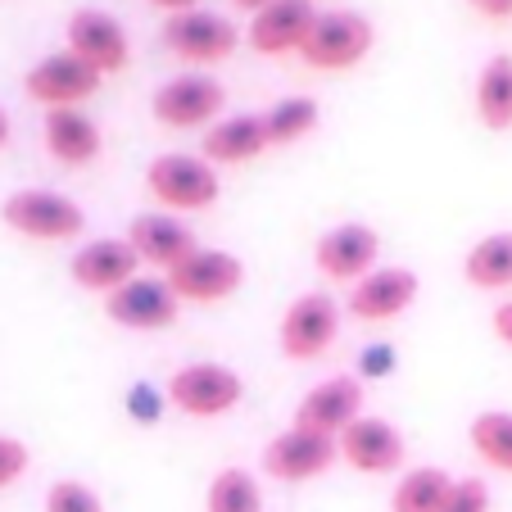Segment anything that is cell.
<instances>
[{
  "label": "cell",
  "mask_w": 512,
  "mask_h": 512,
  "mask_svg": "<svg viewBox=\"0 0 512 512\" xmlns=\"http://www.w3.org/2000/svg\"><path fill=\"white\" fill-rule=\"evenodd\" d=\"M372 41H377V28L358 10H318L300 59L318 73H349L372 55Z\"/></svg>",
  "instance_id": "obj_1"
},
{
  "label": "cell",
  "mask_w": 512,
  "mask_h": 512,
  "mask_svg": "<svg viewBox=\"0 0 512 512\" xmlns=\"http://www.w3.org/2000/svg\"><path fill=\"white\" fill-rule=\"evenodd\" d=\"M0 223L10 232L28 236V241H73L87 232V213L78 200H68L59 191H41V186H23V191L5 195L0 204Z\"/></svg>",
  "instance_id": "obj_2"
},
{
  "label": "cell",
  "mask_w": 512,
  "mask_h": 512,
  "mask_svg": "<svg viewBox=\"0 0 512 512\" xmlns=\"http://www.w3.org/2000/svg\"><path fill=\"white\" fill-rule=\"evenodd\" d=\"M145 186H150V195L173 213L213 209V204H218V191H223L218 168H213L204 155H182V150L150 159V168H145Z\"/></svg>",
  "instance_id": "obj_3"
},
{
  "label": "cell",
  "mask_w": 512,
  "mask_h": 512,
  "mask_svg": "<svg viewBox=\"0 0 512 512\" xmlns=\"http://www.w3.org/2000/svg\"><path fill=\"white\" fill-rule=\"evenodd\" d=\"M164 399L182 417H200V422H209V417H223L241 404L245 377L236 368H227V363H186V368H177L173 377H168Z\"/></svg>",
  "instance_id": "obj_4"
},
{
  "label": "cell",
  "mask_w": 512,
  "mask_h": 512,
  "mask_svg": "<svg viewBox=\"0 0 512 512\" xmlns=\"http://www.w3.org/2000/svg\"><path fill=\"white\" fill-rule=\"evenodd\" d=\"M340 336V304L327 290H309L281 313L277 345L290 363H318Z\"/></svg>",
  "instance_id": "obj_5"
},
{
  "label": "cell",
  "mask_w": 512,
  "mask_h": 512,
  "mask_svg": "<svg viewBox=\"0 0 512 512\" xmlns=\"http://www.w3.org/2000/svg\"><path fill=\"white\" fill-rule=\"evenodd\" d=\"M159 37H164V46L173 50L177 59H186V64H223L227 55H236L245 32L236 28L227 14L182 10V14H168Z\"/></svg>",
  "instance_id": "obj_6"
},
{
  "label": "cell",
  "mask_w": 512,
  "mask_h": 512,
  "mask_svg": "<svg viewBox=\"0 0 512 512\" xmlns=\"http://www.w3.org/2000/svg\"><path fill=\"white\" fill-rule=\"evenodd\" d=\"M100 82L105 78H100L96 68L64 46V50H55V55L37 59V64L28 68L23 96L37 100V105H46V109H82L100 91Z\"/></svg>",
  "instance_id": "obj_7"
},
{
  "label": "cell",
  "mask_w": 512,
  "mask_h": 512,
  "mask_svg": "<svg viewBox=\"0 0 512 512\" xmlns=\"http://www.w3.org/2000/svg\"><path fill=\"white\" fill-rule=\"evenodd\" d=\"M168 290L182 304H223L245 286V263L232 250H195L186 263L164 272Z\"/></svg>",
  "instance_id": "obj_8"
},
{
  "label": "cell",
  "mask_w": 512,
  "mask_h": 512,
  "mask_svg": "<svg viewBox=\"0 0 512 512\" xmlns=\"http://www.w3.org/2000/svg\"><path fill=\"white\" fill-rule=\"evenodd\" d=\"M223 105H227V87L218 78H209V73H177L150 100L155 118L164 127H173V132L213 127V118L223 114Z\"/></svg>",
  "instance_id": "obj_9"
},
{
  "label": "cell",
  "mask_w": 512,
  "mask_h": 512,
  "mask_svg": "<svg viewBox=\"0 0 512 512\" xmlns=\"http://www.w3.org/2000/svg\"><path fill=\"white\" fill-rule=\"evenodd\" d=\"M340 458L336 440L318 431H304V426L290 422L281 435H272L268 449H263V472L281 485H304L318 481V476L331 472V463Z\"/></svg>",
  "instance_id": "obj_10"
},
{
  "label": "cell",
  "mask_w": 512,
  "mask_h": 512,
  "mask_svg": "<svg viewBox=\"0 0 512 512\" xmlns=\"http://www.w3.org/2000/svg\"><path fill=\"white\" fill-rule=\"evenodd\" d=\"M336 449H340V463H349L363 476L399 472L408 458V445H404V435H399V426L386 422V417H368V413L336 435Z\"/></svg>",
  "instance_id": "obj_11"
},
{
  "label": "cell",
  "mask_w": 512,
  "mask_h": 512,
  "mask_svg": "<svg viewBox=\"0 0 512 512\" xmlns=\"http://www.w3.org/2000/svg\"><path fill=\"white\" fill-rule=\"evenodd\" d=\"M64 37H68V50L78 59H87L100 78H114V73H123V68L132 64L127 28L109 10H73Z\"/></svg>",
  "instance_id": "obj_12"
},
{
  "label": "cell",
  "mask_w": 512,
  "mask_h": 512,
  "mask_svg": "<svg viewBox=\"0 0 512 512\" xmlns=\"http://www.w3.org/2000/svg\"><path fill=\"white\" fill-rule=\"evenodd\" d=\"M177 309H182V300L168 290V281L141 277V272L127 286H118L114 295H105L109 322H118L127 331H168L177 322Z\"/></svg>",
  "instance_id": "obj_13"
},
{
  "label": "cell",
  "mask_w": 512,
  "mask_h": 512,
  "mask_svg": "<svg viewBox=\"0 0 512 512\" xmlns=\"http://www.w3.org/2000/svg\"><path fill=\"white\" fill-rule=\"evenodd\" d=\"M377 254H381V236L368 223H340L313 245V263H318L322 277L349 281V286L377 268Z\"/></svg>",
  "instance_id": "obj_14"
},
{
  "label": "cell",
  "mask_w": 512,
  "mask_h": 512,
  "mask_svg": "<svg viewBox=\"0 0 512 512\" xmlns=\"http://www.w3.org/2000/svg\"><path fill=\"white\" fill-rule=\"evenodd\" d=\"M358 417H363V377H349V372L318 381V386L300 399V408H295V426L331 435V440H336L349 422H358Z\"/></svg>",
  "instance_id": "obj_15"
},
{
  "label": "cell",
  "mask_w": 512,
  "mask_h": 512,
  "mask_svg": "<svg viewBox=\"0 0 512 512\" xmlns=\"http://www.w3.org/2000/svg\"><path fill=\"white\" fill-rule=\"evenodd\" d=\"M417 272L413 268H372L363 281H354L349 290V313L358 322H395L399 313L413 309L417 300Z\"/></svg>",
  "instance_id": "obj_16"
},
{
  "label": "cell",
  "mask_w": 512,
  "mask_h": 512,
  "mask_svg": "<svg viewBox=\"0 0 512 512\" xmlns=\"http://www.w3.org/2000/svg\"><path fill=\"white\" fill-rule=\"evenodd\" d=\"M313 19H318L313 0H272V5H263L250 19L245 41H250L254 55H290V50L300 55Z\"/></svg>",
  "instance_id": "obj_17"
},
{
  "label": "cell",
  "mask_w": 512,
  "mask_h": 512,
  "mask_svg": "<svg viewBox=\"0 0 512 512\" xmlns=\"http://www.w3.org/2000/svg\"><path fill=\"white\" fill-rule=\"evenodd\" d=\"M127 245L136 250V259H141L145 268H159V272H173L177 263H186L200 250L191 227L168 218V213H141V218H132Z\"/></svg>",
  "instance_id": "obj_18"
},
{
  "label": "cell",
  "mask_w": 512,
  "mask_h": 512,
  "mask_svg": "<svg viewBox=\"0 0 512 512\" xmlns=\"http://www.w3.org/2000/svg\"><path fill=\"white\" fill-rule=\"evenodd\" d=\"M136 268H141V259H136V250L127 245V236H100V241H87L73 254L68 277L78 281L82 290L114 295L118 286H127V281L136 277Z\"/></svg>",
  "instance_id": "obj_19"
},
{
  "label": "cell",
  "mask_w": 512,
  "mask_h": 512,
  "mask_svg": "<svg viewBox=\"0 0 512 512\" xmlns=\"http://www.w3.org/2000/svg\"><path fill=\"white\" fill-rule=\"evenodd\" d=\"M41 141H46L50 159L64 168H87L105 150V132H100V123L87 109H46Z\"/></svg>",
  "instance_id": "obj_20"
},
{
  "label": "cell",
  "mask_w": 512,
  "mask_h": 512,
  "mask_svg": "<svg viewBox=\"0 0 512 512\" xmlns=\"http://www.w3.org/2000/svg\"><path fill=\"white\" fill-rule=\"evenodd\" d=\"M263 150H272L268 127H263V114H232V118H218V123L204 127V136H200V155L209 159L213 168L250 164V159H259Z\"/></svg>",
  "instance_id": "obj_21"
},
{
  "label": "cell",
  "mask_w": 512,
  "mask_h": 512,
  "mask_svg": "<svg viewBox=\"0 0 512 512\" xmlns=\"http://www.w3.org/2000/svg\"><path fill=\"white\" fill-rule=\"evenodd\" d=\"M476 118L490 132L512 127V55H490L476 73Z\"/></svg>",
  "instance_id": "obj_22"
},
{
  "label": "cell",
  "mask_w": 512,
  "mask_h": 512,
  "mask_svg": "<svg viewBox=\"0 0 512 512\" xmlns=\"http://www.w3.org/2000/svg\"><path fill=\"white\" fill-rule=\"evenodd\" d=\"M463 277L476 290H512V232H490L467 250Z\"/></svg>",
  "instance_id": "obj_23"
},
{
  "label": "cell",
  "mask_w": 512,
  "mask_h": 512,
  "mask_svg": "<svg viewBox=\"0 0 512 512\" xmlns=\"http://www.w3.org/2000/svg\"><path fill=\"white\" fill-rule=\"evenodd\" d=\"M454 481L458 476H449L445 467H413L408 476H399L395 494H390V512H440Z\"/></svg>",
  "instance_id": "obj_24"
},
{
  "label": "cell",
  "mask_w": 512,
  "mask_h": 512,
  "mask_svg": "<svg viewBox=\"0 0 512 512\" xmlns=\"http://www.w3.org/2000/svg\"><path fill=\"white\" fill-rule=\"evenodd\" d=\"M467 440H472V454L481 458L485 467L512 476V413L508 408H485V413H476Z\"/></svg>",
  "instance_id": "obj_25"
},
{
  "label": "cell",
  "mask_w": 512,
  "mask_h": 512,
  "mask_svg": "<svg viewBox=\"0 0 512 512\" xmlns=\"http://www.w3.org/2000/svg\"><path fill=\"white\" fill-rule=\"evenodd\" d=\"M204 512H263V490L245 467H223L204 490Z\"/></svg>",
  "instance_id": "obj_26"
},
{
  "label": "cell",
  "mask_w": 512,
  "mask_h": 512,
  "mask_svg": "<svg viewBox=\"0 0 512 512\" xmlns=\"http://www.w3.org/2000/svg\"><path fill=\"white\" fill-rule=\"evenodd\" d=\"M318 118H322V109L313 96H286L263 114V127H268L272 145H295L309 132H318Z\"/></svg>",
  "instance_id": "obj_27"
},
{
  "label": "cell",
  "mask_w": 512,
  "mask_h": 512,
  "mask_svg": "<svg viewBox=\"0 0 512 512\" xmlns=\"http://www.w3.org/2000/svg\"><path fill=\"white\" fill-rule=\"evenodd\" d=\"M46 512H105V503L87 481L64 476V481H55L46 490Z\"/></svg>",
  "instance_id": "obj_28"
},
{
  "label": "cell",
  "mask_w": 512,
  "mask_h": 512,
  "mask_svg": "<svg viewBox=\"0 0 512 512\" xmlns=\"http://www.w3.org/2000/svg\"><path fill=\"white\" fill-rule=\"evenodd\" d=\"M32 467V449L23 445L19 435H0V490H10L28 476Z\"/></svg>",
  "instance_id": "obj_29"
},
{
  "label": "cell",
  "mask_w": 512,
  "mask_h": 512,
  "mask_svg": "<svg viewBox=\"0 0 512 512\" xmlns=\"http://www.w3.org/2000/svg\"><path fill=\"white\" fill-rule=\"evenodd\" d=\"M440 512H490V485L481 476H463V481H454Z\"/></svg>",
  "instance_id": "obj_30"
},
{
  "label": "cell",
  "mask_w": 512,
  "mask_h": 512,
  "mask_svg": "<svg viewBox=\"0 0 512 512\" xmlns=\"http://www.w3.org/2000/svg\"><path fill=\"white\" fill-rule=\"evenodd\" d=\"M363 381H372V377H390V363H395V349L390 345H368L363 349Z\"/></svg>",
  "instance_id": "obj_31"
},
{
  "label": "cell",
  "mask_w": 512,
  "mask_h": 512,
  "mask_svg": "<svg viewBox=\"0 0 512 512\" xmlns=\"http://www.w3.org/2000/svg\"><path fill=\"white\" fill-rule=\"evenodd\" d=\"M490 327H494V336L503 340V345L512 349V300H503L499 309H494V318H490Z\"/></svg>",
  "instance_id": "obj_32"
},
{
  "label": "cell",
  "mask_w": 512,
  "mask_h": 512,
  "mask_svg": "<svg viewBox=\"0 0 512 512\" xmlns=\"http://www.w3.org/2000/svg\"><path fill=\"white\" fill-rule=\"evenodd\" d=\"M467 5L485 19H512V0H467Z\"/></svg>",
  "instance_id": "obj_33"
},
{
  "label": "cell",
  "mask_w": 512,
  "mask_h": 512,
  "mask_svg": "<svg viewBox=\"0 0 512 512\" xmlns=\"http://www.w3.org/2000/svg\"><path fill=\"white\" fill-rule=\"evenodd\" d=\"M150 5H159V10H168V14H182V10H200V0H150Z\"/></svg>",
  "instance_id": "obj_34"
},
{
  "label": "cell",
  "mask_w": 512,
  "mask_h": 512,
  "mask_svg": "<svg viewBox=\"0 0 512 512\" xmlns=\"http://www.w3.org/2000/svg\"><path fill=\"white\" fill-rule=\"evenodd\" d=\"M10 136H14V127H10V114H5V109H0V150H5V145H10Z\"/></svg>",
  "instance_id": "obj_35"
},
{
  "label": "cell",
  "mask_w": 512,
  "mask_h": 512,
  "mask_svg": "<svg viewBox=\"0 0 512 512\" xmlns=\"http://www.w3.org/2000/svg\"><path fill=\"white\" fill-rule=\"evenodd\" d=\"M232 5H236V10H250V14H259L263 5H272V0H232Z\"/></svg>",
  "instance_id": "obj_36"
}]
</instances>
